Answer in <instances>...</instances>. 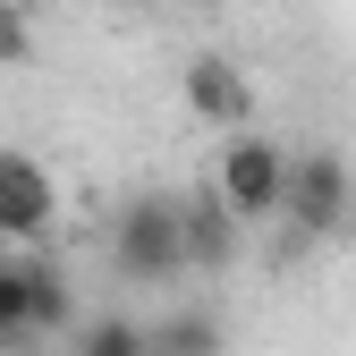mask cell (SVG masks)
I'll use <instances>...</instances> for the list:
<instances>
[{"instance_id": "1", "label": "cell", "mask_w": 356, "mask_h": 356, "mask_svg": "<svg viewBox=\"0 0 356 356\" xmlns=\"http://www.w3.org/2000/svg\"><path fill=\"white\" fill-rule=\"evenodd\" d=\"M111 263L136 289H170L195 272V195L178 187H136L111 220Z\"/></svg>"}, {"instance_id": "2", "label": "cell", "mask_w": 356, "mask_h": 356, "mask_svg": "<svg viewBox=\"0 0 356 356\" xmlns=\"http://www.w3.org/2000/svg\"><path fill=\"white\" fill-rule=\"evenodd\" d=\"M280 220H289V246H331L348 220H356V170H348V153L305 145L289 161V204H280Z\"/></svg>"}, {"instance_id": "3", "label": "cell", "mask_w": 356, "mask_h": 356, "mask_svg": "<svg viewBox=\"0 0 356 356\" xmlns=\"http://www.w3.org/2000/svg\"><path fill=\"white\" fill-rule=\"evenodd\" d=\"M289 145H272V136H254V127H229V145L212 153V195L229 204L246 229L254 220H280V204H289Z\"/></svg>"}, {"instance_id": "4", "label": "cell", "mask_w": 356, "mask_h": 356, "mask_svg": "<svg viewBox=\"0 0 356 356\" xmlns=\"http://www.w3.org/2000/svg\"><path fill=\"white\" fill-rule=\"evenodd\" d=\"M51 212H60L51 170H42L34 153H9V145H0V246H34L42 229H51Z\"/></svg>"}, {"instance_id": "5", "label": "cell", "mask_w": 356, "mask_h": 356, "mask_svg": "<svg viewBox=\"0 0 356 356\" xmlns=\"http://www.w3.org/2000/svg\"><path fill=\"white\" fill-rule=\"evenodd\" d=\"M178 94H187V111L204 127H246L254 119V76L238 60H220V51H195L187 76H178Z\"/></svg>"}, {"instance_id": "6", "label": "cell", "mask_w": 356, "mask_h": 356, "mask_svg": "<svg viewBox=\"0 0 356 356\" xmlns=\"http://www.w3.org/2000/svg\"><path fill=\"white\" fill-rule=\"evenodd\" d=\"M153 356H229V331H220V314L187 305V314L153 323Z\"/></svg>"}, {"instance_id": "7", "label": "cell", "mask_w": 356, "mask_h": 356, "mask_svg": "<svg viewBox=\"0 0 356 356\" xmlns=\"http://www.w3.org/2000/svg\"><path fill=\"white\" fill-rule=\"evenodd\" d=\"M76 356H153V323L136 314H94L76 331Z\"/></svg>"}, {"instance_id": "8", "label": "cell", "mask_w": 356, "mask_h": 356, "mask_svg": "<svg viewBox=\"0 0 356 356\" xmlns=\"http://www.w3.org/2000/svg\"><path fill=\"white\" fill-rule=\"evenodd\" d=\"M26 289H34V331H68L76 323V297L60 263H26Z\"/></svg>"}, {"instance_id": "9", "label": "cell", "mask_w": 356, "mask_h": 356, "mask_svg": "<svg viewBox=\"0 0 356 356\" xmlns=\"http://www.w3.org/2000/svg\"><path fill=\"white\" fill-rule=\"evenodd\" d=\"M9 339H34V289H26V263L0 254V348Z\"/></svg>"}, {"instance_id": "10", "label": "cell", "mask_w": 356, "mask_h": 356, "mask_svg": "<svg viewBox=\"0 0 356 356\" xmlns=\"http://www.w3.org/2000/svg\"><path fill=\"white\" fill-rule=\"evenodd\" d=\"M34 60V26H26V0L0 9V68H26Z\"/></svg>"}, {"instance_id": "11", "label": "cell", "mask_w": 356, "mask_h": 356, "mask_svg": "<svg viewBox=\"0 0 356 356\" xmlns=\"http://www.w3.org/2000/svg\"><path fill=\"white\" fill-rule=\"evenodd\" d=\"M111 9H153V0H111Z\"/></svg>"}, {"instance_id": "12", "label": "cell", "mask_w": 356, "mask_h": 356, "mask_svg": "<svg viewBox=\"0 0 356 356\" xmlns=\"http://www.w3.org/2000/svg\"><path fill=\"white\" fill-rule=\"evenodd\" d=\"M178 9H220V0H178Z\"/></svg>"}, {"instance_id": "13", "label": "cell", "mask_w": 356, "mask_h": 356, "mask_svg": "<svg viewBox=\"0 0 356 356\" xmlns=\"http://www.w3.org/2000/svg\"><path fill=\"white\" fill-rule=\"evenodd\" d=\"M0 9H9V0H0ZM26 9H34V0H26Z\"/></svg>"}]
</instances>
